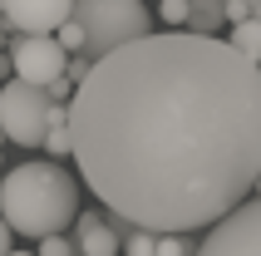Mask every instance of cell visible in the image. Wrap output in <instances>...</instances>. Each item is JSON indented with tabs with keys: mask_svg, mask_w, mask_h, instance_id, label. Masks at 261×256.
Wrapping results in <instances>:
<instances>
[{
	"mask_svg": "<svg viewBox=\"0 0 261 256\" xmlns=\"http://www.w3.org/2000/svg\"><path fill=\"white\" fill-rule=\"evenodd\" d=\"M69 133L118 222L207 232L261 177V64L202 30H148L74 84Z\"/></svg>",
	"mask_w": 261,
	"mask_h": 256,
	"instance_id": "obj_1",
	"label": "cell"
},
{
	"mask_svg": "<svg viewBox=\"0 0 261 256\" xmlns=\"http://www.w3.org/2000/svg\"><path fill=\"white\" fill-rule=\"evenodd\" d=\"M0 217L15 237H49L79 217V183L59 163H20L0 177Z\"/></svg>",
	"mask_w": 261,
	"mask_h": 256,
	"instance_id": "obj_2",
	"label": "cell"
},
{
	"mask_svg": "<svg viewBox=\"0 0 261 256\" xmlns=\"http://www.w3.org/2000/svg\"><path fill=\"white\" fill-rule=\"evenodd\" d=\"M74 20L84 25V55L103 59L109 49L138 40L153 30V15H148L143 0H74Z\"/></svg>",
	"mask_w": 261,
	"mask_h": 256,
	"instance_id": "obj_3",
	"label": "cell"
},
{
	"mask_svg": "<svg viewBox=\"0 0 261 256\" xmlns=\"http://www.w3.org/2000/svg\"><path fill=\"white\" fill-rule=\"evenodd\" d=\"M49 89L30 84V79H15V84H0V133L15 138L20 148H40L44 128H49Z\"/></svg>",
	"mask_w": 261,
	"mask_h": 256,
	"instance_id": "obj_4",
	"label": "cell"
},
{
	"mask_svg": "<svg viewBox=\"0 0 261 256\" xmlns=\"http://www.w3.org/2000/svg\"><path fill=\"white\" fill-rule=\"evenodd\" d=\"M192 256H261V197H247L217 217Z\"/></svg>",
	"mask_w": 261,
	"mask_h": 256,
	"instance_id": "obj_5",
	"label": "cell"
},
{
	"mask_svg": "<svg viewBox=\"0 0 261 256\" xmlns=\"http://www.w3.org/2000/svg\"><path fill=\"white\" fill-rule=\"evenodd\" d=\"M10 59H15V74H20V79L49 89L59 74H64V64H69V49H64L55 35H20V40L10 44Z\"/></svg>",
	"mask_w": 261,
	"mask_h": 256,
	"instance_id": "obj_6",
	"label": "cell"
},
{
	"mask_svg": "<svg viewBox=\"0 0 261 256\" xmlns=\"http://www.w3.org/2000/svg\"><path fill=\"white\" fill-rule=\"evenodd\" d=\"M5 25L20 35H55L74 15V0H5Z\"/></svg>",
	"mask_w": 261,
	"mask_h": 256,
	"instance_id": "obj_7",
	"label": "cell"
},
{
	"mask_svg": "<svg viewBox=\"0 0 261 256\" xmlns=\"http://www.w3.org/2000/svg\"><path fill=\"white\" fill-rule=\"evenodd\" d=\"M74 237H79V256H118L123 251V232L114 227V222H103V217L84 212V217H74Z\"/></svg>",
	"mask_w": 261,
	"mask_h": 256,
	"instance_id": "obj_8",
	"label": "cell"
},
{
	"mask_svg": "<svg viewBox=\"0 0 261 256\" xmlns=\"http://www.w3.org/2000/svg\"><path fill=\"white\" fill-rule=\"evenodd\" d=\"M222 25H227V10H222V0H188V30L217 35Z\"/></svg>",
	"mask_w": 261,
	"mask_h": 256,
	"instance_id": "obj_9",
	"label": "cell"
},
{
	"mask_svg": "<svg viewBox=\"0 0 261 256\" xmlns=\"http://www.w3.org/2000/svg\"><path fill=\"white\" fill-rule=\"evenodd\" d=\"M232 44L247 59H256V64H261V20H256V15H247V20H237V25H232Z\"/></svg>",
	"mask_w": 261,
	"mask_h": 256,
	"instance_id": "obj_10",
	"label": "cell"
},
{
	"mask_svg": "<svg viewBox=\"0 0 261 256\" xmlns=\"http://www.w3.org/2000/svg\"><path fill=\"white\" fill-rule=\"evenodd\" d=\"M197 246L182 237V232H158V256H192Z\"/></svg>",
	"mask_w": 261,
	"mask_h": 256,
	"instance_id": "obj_11",
	"label": "cell"
},
{
	"mask_svg": "<svg viewBox=\"0 0 261 256\" xmlns=\"http://www.w3.org/2000/svg\"><path fill=\"white\" fill-rule=\"evenodd\" d=\"M55 40H59V44H64V49L74 55V49H84V25H79V20L69 15V20H64V25L55 30Z\"/></svg>",
	"mask_w": 261,
	"mask_h": 256,
	"instance_id": "obj_12",
	"label": "cell"
},
{
	"mask_svg": "<svg viewBox=\"0 0 261 256\" xmlns=\"http://www.w3.org/2000/svg\"><path fill=\"white\" fill-rule=\"evenodd\" d=\"M40 256H79V246H74L69 237L49 232V237H40Z\"/></svg>",
	"mask_w": 261,
	"mask_h": 256,
	"instance_id": "obj_13",
	"label": "cell"
},
{
	"mask_svg": "<svg viewBox=\"0 0 261 256\" xmlns=\"http://www.w3.org/2000/svg\"><path fill=\"white\" fill-rule=\"evenodd\" d=\"M158 15L168 20V25H188V0H158Z\"/></svg>",
	"mask_w": 261,
	"mask_h": 256,
	"instance_id": "obj_14",
	"label": "cell"
},
{
	"mask_svg": "<svg viewBox=\"0 0 261 256\" xmlns=\"http://www.w3.org/2000/svg\"><path fill=\"white\" fill-rule=\"evenodd\" d=\"M10 251V222H5V217H0V256Z\"/></svg>",
	"mask_w": 261,
	"mask_h": 256,
	"instance_id": "obj_15",
	"label": "cell"
},
{
	"mask_svg": "<svg viewBox=\"0 0 261 256\" xmlns=\"http://www.w3.org/2000/svg\"><path fill=\"white\" fill-rule=\"evenodd\" d=\"M5 256H40V251H5Z\"/></svg>",
	"mask_w": 261,
	"mask_h": 256,
	"instance_id": "obj_16",
	"label": "cell"
},
{
	"mask_svg": "<svg viewBox=\"0 0 261 256\" xmlns=\"http://www.w3.org/2000/svg\"><path fill=\"white\" fill-rule=\"evenodd\" d=\"M0 49H5V30H0Z\"/></svg>",
	"mask_w": 261,
	"mask_h": 256,
	"instance_id": "obj_17",
	"label": "cell"
},
{
	"mask_svg": "<svg viewBox=\"0 0 261 256\" xmlns=\"http://www.w3.org/2000/svg\"><path fill=\"white\" fill-rule=\"evenodd\" d=\"M256 20H261V0H256Z\"/></svg>",
	"mask_w": 261,
	"mask_h": 256,
	"instance_id": "obj_18",
	"label": "cell"
},
{
	"mask_svg": "<svg viewBox=\"0 0 261 256\" xmlns=\"http://www.w3.org/2000/svg\"><path fill=\"white\" fill-rule=\"evenodd\" d=\"M0 10H5V0H0Z\"/></svg>",
	"mask_w": 261,
	"mask_h": 256,
	"instance_id": "obj_19",
	"label": "cell"
}]
</instances>
